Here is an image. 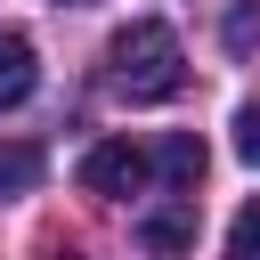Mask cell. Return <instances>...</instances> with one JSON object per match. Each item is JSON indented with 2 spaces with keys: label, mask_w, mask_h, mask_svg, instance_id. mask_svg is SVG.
<instances>
[{
  "label": "cell",
  "mask_w": 260,
  "mask_h": 260,
  "mask_svg": "<svg viewBox=\"0 0 260 260\" xmlns=\"http://www.w3.org/2000/svg\"><path fill=\"white\" fill-rule=\"evenodd\" d=\"M106 81H114V98H130V106H162V98H179V81H187L179 32H171L162 16H130V24L106 41Z\"/></svg>",
  "instance_id": "cell-1"
},
{
  "label": "cell",
  "mask_w": 260,
  "mask_h": 260,
  "mask_svg": "<svg viewBox=\"0 0 260 260\" xmlns=\"http://www.w3.org/2000/svg\"><path fill=\"white\" fill-rule=\"evenodd\" d=\"M146 171H154V154H146V146H130V138H98V146L81 154V187H89V195H106V203H114V195H138V187H146Z\"/></svg>",
  "instance_id": "cell-2"
},
{
  "label": "cell",
  "mask_w": 260,
  "mask_h": 260,
  "mask_svg": "<svg viewBox=\"0 0 260 260\" xmlns=\"http://www.w3.org/2000/svg\"><path fill=\"white\" fill-rule=\"evenodd\" d=\"M32 81H41L32 41H24L16 24H0V114H8V106H24V98H32Z\"/></svg>",
  "instance_id": "cell-3"
},
{
  "label": "cell",
  "mask_w": 260,
  "mask_h": 260,
  "mask_svg": "<svg viewBox=\"0 0 260 260\" xmlns=\"http://www.w3.org/2000/svg\"><path fill=\"white\" fill-rule=\"evenodd\" d=\"M154 171H162L171 195H195V179H203V138H187V130L162 138V146H154Z\"/></svg>",
  "instance_id": "cell-4"
},
{
  "label": "cell",
  "mask_w": 260,
  "mask_h": 260,
  "mask_svg": "<svg viewBox=\"0 0 260 260\" xmlns=\"http://www.w3.org/2000/svg\"><path fill=\"white\" fill-rule=\"evenodd\" d=\"M146 244H154V252H187V244H195V219H187V211H154V219H146Z\"/></svg>",
  "instance_id": "cell-5"
},
{
  "label": "cell",
  "mask_w": 260,
  "mask_h": 260,
  "mask_svg": "<svg viewBox=\"0 0 260 260\" xmlns=\"http://www.w3.org/2000/svg\"><path fill=\"white\" fill-rule=\"evenodd\" d=\"M228 252H236V260H260V203H244V211L228 219Z\"/></svg>",
  "instance_id": "cell-6"
},
{
  "label": "cell",
  "mask_w": 260,
  "mask_h": 260,
  "mask_svg": "<svg viewBox=\"0 0 260 260\" xmlns=\"http://www.w3.org/2000/svg\"><path fill=\"white\" fill-rule=\"evenodd\" d=\"M236 154L260 171V106H244V114H236Z\"/></svg>",
  "instance_id": "cell-7"
},
{
  "label": "cell",
  "mask_w": 260,
  "mask_h": 260,
  "mask_svg": "<svg viewBox=\"0 0 260 260\" xmlns=\"http://www.w3.org/2000/svg\"><path fill=\"white\" fill-rule=\"evenodd\" d=\"M32 171H41V154H32V146H8V154H0V187H24Z\"/></svg>",
  "instance_id": "cell-8"
},
{
  "label": "cell",
  "mask_w": 260,
  "mask_h": 260,
  "mask_svg": "<svg viewBox=\"0 0 260 260\" xmlns=\"http://www.w3.org/2000/svg\"><path fill=\"white\" fill-rule=\"evenodd\" d=\"M252 41H260V8H236L228 16V49H252Z\"/></svg>",
  "instance_id": "cell-9"
}]
</instances>
